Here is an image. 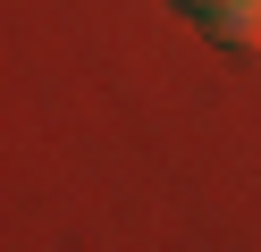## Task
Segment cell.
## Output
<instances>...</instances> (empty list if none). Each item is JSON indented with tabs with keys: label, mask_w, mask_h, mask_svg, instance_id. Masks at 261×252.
Here are the masks:
<instances>
[{
	"label": "cell",
	"mask_w": 261,
	"mask_h": 252,
	"mask_svg": "<svg viewBox=\"0 0 261 252\" xmlns=\"http://www.w3.org/2000/svg\"><path fill=\"white\" fill-rule=\"evenodd\" d=\"M194 9H202L211 42H227V50H261V0H194Z\"/></svg>",
	"instance_id": "1"
}]
</instances>
